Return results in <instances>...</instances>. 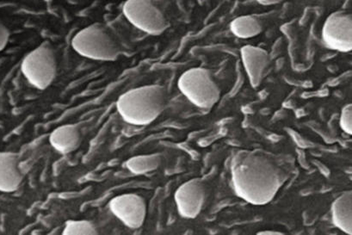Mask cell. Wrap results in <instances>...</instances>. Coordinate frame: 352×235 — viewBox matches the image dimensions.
<instances>
[{
  "mask_svg": "<svg viewBox=\"0 0 352 235\" xmlns=\"http://www.w3.org/2000/svg\"><path fill=\"white\" fill-rule=\"evenodd\" d=\"M162 163V156L158 153L136 155L129 158L125 163L126 168L133 175L142 176L155 172Z\"/></svg>",
  "mask_w": 352,
  "mask_h": 235,
  "instance_id": "9a60e30c",
  "label": "cell"
},
{
  "mask_svg": "<svg viewBox=\"0 0 352 235\" xmlns=\"http://www.w3.org/2000/svg\"><path fill=\"white\" fill-rule=\"evenodd\" d=\"M234 192L252 205L271 203L286 180L274 159L261 151H241L231 163Z\"/></svg>",
  "mask_w": 352,
  "mask_h": 235,
  "instance_id": "6da1fadb",
  "label": "cell"
},
{
  "mask_svg": "<svg viewBox=\"0 0 352 235\" xmlns=\"http://www.w3.org/2000/svg\"><path fill=\"white\" fill-rule=\"evenodd\" d=\"M22 181L19 156L12 152H0V192H14Z\"/></svg>",
  "mask_w": 352,
  "mask_h": 235,
  "instance_id": "8fae6325",
  "label": "cell"
},
{
  "mask_svg": "<svg viewBox=\"0 0 352 235\" xmlns=\"http://www.w3.org/2000/svg\"><path fill=\"white\" fill-rule=\"evenodd\" d=\"M72 47L80 56L98 61H114L119 47L111 34L100 23L85 27L75 34Z\"/></svg>",
  "mask_w": 352,
  "mask_h": 235,
  "instance_id": "3957f363",
  "label": "cell"
},
{
  "mask_svg": "<svg viewBox=\"0 0 352 235\" xmlns=\"http://www.w3.org/2000/svg\"><path fill=\"white\" fill-rule=\"evenodd\" d=\"M206 199V186L201 179L184 183L174 194L177 212L186 219H194L201 213Z\"/></svg>",
  "mask_w": 352,
  "mask_h": 235,
  "instance_id": "9c48e42d",
  "label": "cell"
},
{
  "mask_svg": "<svg viewBox=\"0 0 352 235\" xmlns=\"http://www.w3.org/2000/svg\"><path fill=\"white\" fill-rule=\"evenodd\" d=\"M321 38L331 50L349 53L352 50V18L350 12L331 13L324 21Z\"/></svg>",
  "mask_w": 352,
  "mask_h": 235,
  "instance_id": "52a82bcc",
  "label": "cell"
},
{
  "mask_svg": "<svg viewBox=\"0 0 352 235\" xmlns=\"http://www.w3.org/2000/svg\"><path fill=\"white\" fill-rule=\"evenodd\" d=\"M122 12L133 26L148 35H162L168 26L153 0H126Z\"/></svg>",
  "mask_w": 352,
  "mask_h": 235,
  "instance_id": "8992f818",
  "label": "cell"
},
{
  "mask_svg": "<svg viewBox=\"0 0 352 235\" xmlns=\"http://www.w3.org/2000/svg\"><path fill=\"white\" fill-rule=\"evenodd\" d=\"M232 35L241 39H251L261 35L263 32V25L261 21L252 15L238 16L230 23Z\"/></svg>",
  "mask_w": 352,
  "mask_h": 235,
  "instance_id": "5bb4252c",
  "label": "cell"
},
{
  "mask_svg": "<svg viewBox=\"0 0 352 235\" xmlns=\"http://www.w3.org/2000/svg\"><path fill=\"white\" fill-rule=\"evenodd\" d=\"M258 234H264V235H281L282 233H280V232L278 231H261L258 232Z\"/></svg>",
  "mask_w": 352,
  "mask_h": 235,
  "instance_id": "ffe728a7",
  "label": "cell"
},
{
  "mask_svg": "<svg viewBox=\"0 0 352 235\" xmlns=\"http://www.w3.org/2000/svg\"><path fill=\"white\" fill-rule=\"evenodd\" d=\"M21 71L29 84L38 90H46L56 76L57 63L53 47L44 42L23 58Z\"/></svg>",
  "mask_w": 352,
  "mask_h": 235,
  "instance_id": "5b68a950",
  "label": "cell"
},
{
  "mask_svg": "<svg viewBox=\"0 0 352 235\" xmlns=\"http://www.w3.org/2000/svg\"><path fill=\"white\" fill-rule=\"evenodd\" d=\"M167 91L160 85L134 88L116 101V111L122 120L133 126H148L162 114L166 107Z\"/></svg>",
  "mask_w": 352,
  "mask_h": 235,
  "instance_id": "7a4b0ae2",
  "label": "cell"
},
{
  "mask_svg": "<svg viewBox=\"0 0 352 235\" xmlns=\"http://www.w3.org/2000/svg\"><path fill=\"white\" fill-rule=\"evenodd\" d=\"M259 5L264 6H271L281 4V3L286 1V0H256Z\"/></svg>",
  "mask_w": 352,
  "mask_h": 235,
  "instance_id": "d6986e66",
  "label": "cell"
},
{
  "mask_svg": "<svg viewBox=\"0 0 352 235\" xmlns=\"http://www.w3.org/2000/svg\"><path fill=\"white\" fill-rule=\"evenodd\" d=\"M63 235H96L97 228L87 220H69L65 223Z\"/></svg>",
  "mask_w": 352,
  "mask_h": 235,
  "instance_id": "2e32d148",
  "label": "cell"
},
{
  "mask_svg": "<svg viewBox=\"0 0 352 235\" xmlns=\"http://www.w3.org/2000/svg\"><path fill=\"white\" fill-rule=\"evenodd\" d=\"M241 56L251 86L258 87L269 68L270 56L267 51L262 47L245 45L242 47Z\"/></svg>",
  "mask_w": 352,
  "mask_h": 235,
  "instance_id": "30bf717a",
  "label": "cell"
},
{
  "mask_svg": "<svg viewBox=\"0 0 352 235\" xmlns=\"http://www.w3.org/2000/svg\"><path fill=\"white\" fill-rule=\"evenodd\" d=\"M51 146L61 155H69L81 142V133L76 124H65L54 129L49 139Z\"/></svg>",
  "mask_w": 352,
  "mask_h": 235,
  "instance_id": "7c38bea8",
  "label": "cell"
},
{
  "mask_svg": "<svg viewBox=\"0 0 352 235\" xmlns=\"http://www.w3.org/2000/svg\"><path fill=\"white\" fill-rule=\"evenodd\" d=\"M352 196L351 192H345L334 201L331 206L333 223L338 230L352 234Z\"/></svg>",
  "mask_w": 352,
  "mask_h": 235,
  "instance_id": "4fadbf2b",
  "label": "cell"
},
{
  "mask_svg": "<svg viewBox=\"0 0 352 235\" xmlns=\"http://www.w3.org/2000/svg\"><path fill=\"white\" fill-rule=\"evenodd\" d=\"M109 209L113 216L129 230H138L145 223L146 203L138 194H122L113 197L109 201Z\"/></svg>",
  "mask_w": 352,
  "mask_h": 235,
  "instance_id": "ba28073f",
  "label": "cell"
},
{
  "mask_svg": "<svg viewBox=\"0 0 352 235\" xmlns=\"http://www.w3.org/2000/svg\"><path fill=\"white\" fill-rule=\"evenodd\" d=\"M340 127L348 135L352 134V107L351 104L345 105L340 115Z\"/></svg>",
  "mask_w": 352,
  "mask_h": 235,
  "instance_id": "e0dca14e",
  "label": "cell"
},
{
  "mask_svg": "<svg viewBox=\"0 0 352 235\" xmlns=\"http://www.w3.org/2000/svg\"><path fill=\"white\" fill-rule=\"evenodd\" d=\"M177 87L191 104L201 109H210L220 100L221 91L210 71L204 68L184 71L177 80Z\"/></svg>",
  "mask_w": 352,
  "mask_h": 235,
  "instance_id": "277c9868",
  "label": "cell"
},
{
  "mask_svg": "<svg viewBox=\"0 0 352 235\" xmlns=\"http://www.w3.org/2000/svg\"><path fill=\"white\" fill-rule=\"evenodd\" d=\"M10 40V32L8 26L0 20V51L4 50Z\"/></svg>",
  "mask_w": 352,
  "mask_h": 235,
  "instance_id": "ac0fdd59",
  "label": "cell"
},
{
  "mask_svg": "<svg viewBox=\"0 0 352 235\" xmlns=\"http://www.w3.org/2000/svg\"><path fill=\"white\" fill-rule=\"evenodd\" d=\"M198 4H200V5H205V4H207V3L208 1H210V0H197Z\"/></svg>",
  "mask_w": 352,
  "mask_h": 235,
  "instance_id": "44dd1931",
  "label": "cell"
}]
</instances>
